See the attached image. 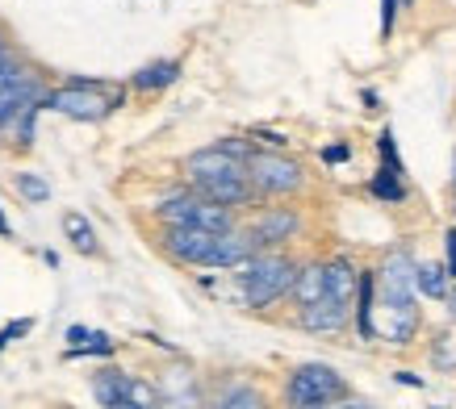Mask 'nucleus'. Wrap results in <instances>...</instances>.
Masks as SVG:
<instances>
[{
	"label": "nucleus",
	"mask_w": 456,
	"mask_h": 409,
	"mask_svg": "<svg viewBox=\"0 0 456 409\" xmlns=\"http://www.w3.org/2000/svg\"><path fill=\"white\" fill-rule=\"evenodd\" d=\"M347 317H352V305L322 293L314 305H302L297 322H302V330H310V334H335V330L347 326Z\"/></svg>",
	"instance_id": "nucleus-12"
},
{
	"label": "nucleus",
	"mask_w": 456,
	"mask_h": 409,
	"mask_svg": "<svg viewBox=\"0 0 456 409\" xmlns=\"http://www.w3.org/2000/svg\"><path fill=\"white\" fill-rule=\"evenodd\" d=\"M415 293H423L431 301L448 297V272H444V263H415Z\"/></svg>",
	"instance_id": "nucleus-17"
},
{
	"label": "nucleus",
	"mask_w": 456,
	"mask_h": 409,
	"mask_svg": "<svg viewBox=\"0 0 456 409\" xmlns=\"http://www.w3.org/2000/svg\"><path fill=\"white\" fill-rule=\"evenodd\" d=\"M176 80H180L176 59H155V63H147V68H139L130 76V88H134V92H164V88H172Z\"/></svg>",
	"instance_id": "nucleus-13"
},
{
	"label": "nucleus",
	"mask_w": 456,
	"mask_h": 409,
	"mask_svg": "<svg viewBox=\"0 0 456 409\" xmlns=\"http://www.w3.org/2000/svg\"><path fill=\"white\" fill-rule=\"evenodd\" d=\"M42 96H46V88H42L38 71H29L26 63H4L0 68V134H4V125L13 122L21 109H29V105H42Z\"/></svg>",
	"instance_id": "nucleus-9"
},
{
	"label": "nucleus",
	"mask_w": 456,
	"mask_h": 409,
	"mask_svg": "<svg viewBox=\"0 0 456 409\" xmlns=\"http://www.w3.org/2000/svg\"><path fill=\"white\" fill-rule=\"evenodd\" d=\"M377 150H381V159H386V172H394V176H406V164H402V155H398L394 130H381V134H377Z\"/></svg>",
	"instance_id": "nucleus-21"
},
{
	"label": "nucleus",
	"mask_w": 456,
	"mask_h": 409,
	"mask_svg": "<svg viewBox=\"0 0 456 409\" xmlns=\"http://www.w3.org/2000/svg\"><path fill=\"white\" fill-rule=\"evenodd\" d=\"M360 96H364V105H369V109H381V96H377L373 88H364V92H360Z\"/></svg>",
	"instance_id": "nucleus-29"
},
{
	"label": "nucleus",
	"mask_w": 456,
	"mask_h": 409,
	"mask_svg": "<svg viewBox=\"0 0 456 409\" xmlns=\"http://www.w3.org/2000/svg\"><path fill=\"white\" fill-rule=\"evenodd\" d=\"M214 243H218V234L197 230V226H164V255L189 263V268H209Z\"/></svg>",
	"instance_id": "nucleus-10"
},
{
	"label": "nucleus",
	"mask_w": 456,
	"mask_h": 409,
	"mask_svg": "<svg viewBox=\"0 0 456 409\" xmlns=\"http://www.w3.org/2000/svg\"><path fill=\"white\" fill-rule=\"evenodd\" d=\"M347 155H352V147H347V142H335V147H327V150H322V159H327V164H344V159H347Z\"/></svg>",
	"instance_id": "nucleus-26"
},
{
	"label": "nucleus",
	"mask_w": 456,
	"mask_h": 409,
	"mask_svg": "<svg viewBox=\"0 0 456 409\" xmlns=\"http://www.w3.org/2000/svg\"><path fill=\"white\" fill-rule=\"evenodd\" d=\"M93 393L105 409H155L159 405V393H155L151 381H139L122 368H105L93 376Z\"/></svg>",
	"instance_id": "nucleus-8"
},
{
	"label": "nucleus",
	"mask_w": 456,
	"mask_h": 409,
	"mask_svg": "<svg viewBox=\"0 0 456 409\" xmlns=\"http://www.w3.org/2000/svg\"><path fill=\"white\" fill-rule=\"evenodd\" d=\"M126 105V88L113 80H93V76H71L59 88H46L42 109L71 117V122H105L113 109Z\"/></svg>",
	"instance_id": "nucleus-3"
},
{
	"label": "nucleus",
	"mask_w": 456,
	"mask_h": 409,
	"mask_svg": "<svg viewBox=\"0 0 456 409\" xmlns=\"http://www.w3.org/2000/svg\"><path fill=\"white\" fill-rule=\"evenodd\" d=\"M444 272L448 280H456V230L444 234Z\"/></svg>",
	"instance_id": "nucleus-23"
},
{
	"label": "nucleus",
	"mask_w": 456,
	"mask_h": 409,
	"mask_svg": "<svg viewBox=\"0 0 456 409\" xmlns=\"http://www.w3.org/2000/svg\"><path fill=\"white\" fill-rule=\"evenodd\" d=\"M398 4H411V0H398Z\"/></svg>",
	"instance_id": "nucleus-33"
},
{
	"label": "nucleus",
	"mask_w": 456,
	"mask_h": 409,
	"mask_svg": "<svg viewBox=\"0 0 456 409\" xmlns=\"http://www.w3.org/2000/svg\"><path fill=\"white\" fill-rule=\"evenodd\" d=\"M318 409H377V405L360 401V397H339V401H331V405H318Z\"/></svg>",
	"instance_id": "nucleus-28"
},
{
	"label": "nucleus",
	"mask_w": 456,
	"mask_h": 409,
	"mask_svg": "<svg viewBox=\"0 0 456 409\" xmlns=\"http://www.w3.org/2000/svg\"><path fill=\"white\" fill-rule=\"evenodd\" d=\"M13 184H17V192H21L29 204H46V201H51V184H46L38 172H17Z\"/></svg>",
	"instance_id": "nucleus-20"
},
{
	"label": "nucleus",
	"mask_w": 456,
	"mask_h": 409,
	"mask_svg": "<svg viewBox=\"0 0 456 409\" xmlns=\"http://www.w3.org/2000/svg\"><path fill=\"white\" fill-rule=\"evenodd\" d=\"M4 63H13V51H9V42L0 38V68H4Z\"/></svg>",
	"instance_id": "nucleus-30"
},
{
	"label": "nucleus",
	"mask_w": 456,
	"mask_h": 409,
	"mask_svg": "<svg viewBox=\"0 0 456 409\" xmlns=\"http://www.w3.org/2000/svg\"><path fill=\"white\" fill-rule=\"evenodd\" d=\"M369 192H373L377 201H389V204H398V201H406V180L402 176H394V172H377L373 180H369Z\"/></svg>",
	"instance_id": "nucleus-19"
},
{
	"label": "nucleus",
	"mask_w": 456,
	"mask_h": 409,
	"mask_svg": "<svg viewBox=\"0 0 456 409\" xmlns=\"http://www.w3.org/2000/svg\"><path fill=\"white\" fill-rule=\"evenodd\" d=\"M293 276H297V263L289 255H281V251H256L248 263L235 268V293L248 309H268L281 297H289Z\"/></svg>",
	"instance_id": "nucleus-4"
},
{
	"label": "nucleus",
	"mask_w": 456,
	"mask_h": 409,
	"mask_svg": "<svg viewBox=\"0 0 456 409\" xmlns=\"http://www.w3.org/2000/svg\"><path fill=\"white\" fill-rule=\"evenodd\" d=\"M29 330H34V317H17V322H9V326L0 330V351H4L9 342H17L21 334H29Z\"/></svg>",
	"instance_id": "nucleus-22"
},
{
	"label": "nucleus",
	"mask_w": 456,
	"mask_h": 409,
	"mask_svg": "<svg viewBox=\"0 0 456 409\" xmlns=\"http://www.w3.org/2000/svg\"><path fill=\"white\" fill-rule=\"evenodd\" d=\"M347 397V381L331 364H302L285 381V405L289 409H318V405H331Z\"/></svg>",
	"instance_id": "nucleus-6"
},
{
	"label": "nucleus",
	"mask_w": 456,
	"mask_h": 409,
	"mask_svg": "<svg viewBox=\"0 0 456 409\" xmlns=\"http://www.w3.org/2000/svg\"><path fill=\"white\" fill-rule=\"evenodd\" d=\"M214 409H268V397H264L256 384H231V389L218 397Z\"/></svg>",
	"instance_id": "nucleus-18"
},
{
	"label": "nucleus",
	"mask_w": 456,
	"mask_h": 409,
	"mask_svg": "<svg viewBox=\"0 0 456 409\" xmlns=\"http://www.w3.org/2000/svg\"><path fill=\"white\" fill-rule=\"evenodd\" d=\"M184 176H189V188L197 196H206L214 204H226V209H243L251 204V184H248V164L226 155L222 147H201L184 159Z\"/></svg>",
	"instance_id": "nucleus-2"
},
{
	"label": "nucleus",
	"mask_w": 456,
	"mask_h": 409,
	"mask_svg": "<svg viewBox=\"0 0 456 409\" xmlns=\"http://www.w3.org/2000/svg\"><path fill=\"white\" fill-rule=\"evenodd\" d=\"M63 234H68V243L76 246L80 255H101L97 230H93V221L84 218V213H63Z\"/></svg>",
	"instance_id": "nucleus-16"
},
{
	"label": "nucleus",
	"mask_w": 456,
	"mask_h": 409,
	"mask_svg": "<svg viewBox=\"0 0 456 409\" xmlns=\"http://www.w3.org/2000/svg\"><path fill=\"white\" fill-rule=\"evenodd\" d=\"M155 409H159V405H155Z\"/></svg>",
	"instance_id": "nucleus-34"
},
{
	"label": "nucleus",
	"mask_w": 456,
	"mask_h": 409,
	"mask_svg": "<svg viewBox=\"0 0 456 409\" xmlns=\"http://www.w3.org/2000/svg\"><path fill=\"white\" fill-rule=\"evenodd\" d=\"M248 184L256 196H293V192L305 184V172L297 159L281 155V150H251Z\"/></svg>",
	"instance_id": "nucleus-7"
},
{
	"label": "nucleus",
	"mask_w": 456,
	"mask_h": 409,
	"mask_svg": "<svg viewBox=\"0 0 456 409\" xmlns=\"http://www.w3.org/2000/svg\"><path fill=\"white\" fill-rule=\"evenodd\" d=\"M251 138H260V142H268V147H273V150H281V147H285V142H289V138H285V134H277V130H251Z\"/></svg>",
	"instance_id": "nucleus-27"
},
{
	"label": "nucleus",
	"mask_w": 456,
	"mask_h": 409,
	"mask_svg": "<svg viewBox=\"0 0 456 409\" xmlns=\"http://www.w3.org/2000/svg\"><path fill=\"white\" fill-rule=\"evenodd\" d=\"M248 234L256 238V246H260V251H273V246L289 243V238H297V234H302V213H297V209H289V204H268V209H260V213H256V221L248 226Z\"/></svg>",
	"instance_id": "nucleus-11"
},
{
	"label": "nucleus",
	"mask_w": 456,
	"mask_h": 409,
	"mask_svg": "<svg viewBox=\"0 0 456 409\" xmlns=\"http://www.w3.org/2000/svg\"><path fill=\"white\" fill-rule=\"evenodd\" d=\"M88 339H93V330H88V326H68V351L88 347Z\"/></svg>",
	"instance_id": "nucleus-25"
},
{
	"label": "nucleus",
	"mask_w": 456,
	"mask_h": 409,
	"mask_svg": "<svg viewBox=\"0 0 456 409\" xmlns=\"http://www.w3.org/2000/svg\"><path fill=\"white\" fill-rule=\"evenodd\" d=\"M448 317L456 322V285H452V297H448Z\"/></svg>",
	"instance_id": "nucleus-31"
},
{
	"label": "nucleus",
	"mask_w": 456,
	"mask_h": 409,
	"mask_svg": "<svg viewBox=\"0 0 456 409\" xmlns=\"http://www.w3.org/2000/svg\"><path fill=\"white\" fill-rule=\"evenodd\" d=\"M322 293H327L322 263H297V276H293V288H289V297L297 301V309H302V305H314Z\"/></svg>",
	"instance_id": "nucleus-14"
},
{
	"label": "nucleus",
	"mask_w": 456,
	"mask_h": 409,
	"mask_svg": "<svg viewBox=\"0 0 456 409\" xmlns=\"http://www.w3.org/2000/svg\"><path fill=\"white\" fill-rule=\"evenodd\" d=\"M0 238H9V218H4V209H0Z\"/></svg>",
	"instance_id": "nucleus-32"
},
{
	"label": "nucleus",
	"mask_w": 456,
	"mask_h": 409,
	"mask_svg": "<svg viewBox=\"0 0 456 409\" xmlns=\"http://www.w3.org/2000/svg\"><path fill=\"white\" fill-rule=\"evenodd\" d=\"M155 221L159 226H197V230L222 234V230H235V209L206 201L193 188H180V192H167L164 201L155 204Z\"/></svg>",
	"instance_id": "nucleus-5"
},
{
	"label": "nucleus",
	"mask_w": 456,
	"mask_h": 409,
	"mask_svg": "<svg viewBox=\"0 0 456 409\" xmlns=\"http://www.w3.org/2000/svg\"><path fill=\"white\" fill-rule=\"evenodd\" d=\"M415 260L406 251L386 255V263L373 276V334L386 342H411L419 330V305H415Z\"/></svg>",
	"instance_id": "nucleus-1"
},
{
	"label": "nucleus",
	"mask_w": 456,
	"mask_h": 409,
	"mask_svg": "<svg viewBox=\"0 0 456 409\" xmlns=\"http://www.w3.org/2000/svg\"><path fill=\"white\" fill-rule=\"evenodd\" d=\"M398 0H381V38H389L394 34V21H398Z\"/></svg>",
	"instance_id": "nucleus-24"
},
{
	"label": "nucleus",
	"mask_w": 456,
	"mask_h": 409,
	"mask_svg": "<svg viewBox=\"0 0 456 409\" xmlns=\"http://www.w3.org/2000/svg\"><path fill=\"white\" fill-rule=\"evenodd\" d=\"M322 272H327V297L352 305V297H356V280H360L356 268H352L347 260H331V263H322Z\"/></svg>",
	"instance_id": "nucleus-15"
}]
</instances>
